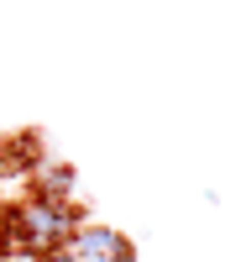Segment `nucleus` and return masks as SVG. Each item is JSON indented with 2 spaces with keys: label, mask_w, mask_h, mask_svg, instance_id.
Listing matches in <instances>:
<instances>
[{
  "label": "nucleus",
  "mask_w": 246,
  "mask_h": 262,
  "mask_svg": "<svg viewBox=\"0 0 246 262\" xmlns=\"http://www.w3.org/2000/svg\"><path fill=\"white\" fill-rule=\"evenodd\" d=\"M74 231H79V210H74V200L27 194L21 205L6 210V221H0V242L11 236L16 252H27V257H48V252H63V247H69Z\"/></svg>",
  "instance_id": "f257e3e1"
},
{
  "label": "nucleus",
  "mask_w": 246,
  "mask_h": 262,
  "mask_svg": "<svg viewBox=\"0 0 246 262\" xmlns=\"http://www.w3.org/2000/svg\"><path fill=\"white\" fill-rule=\"evenodd\" d=\"M69 252L79 262H137V247H131V236L116 231V226H100V221H79Z\"/></svg>",
  "instance_id": "f03ea898"
},
{
  "label": "nucleus",
  "mask_w": 246,
  "mask_h": 262,
  "mask_svg": "<svg viewBox=\"0 0 246 262\" xmlns=\"http://www.w3.org/2000/svg\"><path fill=\"white\" fill-rule=\"evenodd\" d=\"M74 168L69 163H37V189L32 194H48V200H74Z\"/></svg>",
  "instance_id": "7ed1b4c3"
},
{
  "label": "nucleus",
  "mask_w": 246,
  "mask_h": 262,
  "mask_svg": "<svg viewBox=\"0 0 246 262\" xmlns=\"http://www.w3.org/2000/svg\"><path fill=\"white\" fill-rule=\"evenodd\" d=\"M37 262H79V257H74L69 247H63V252H48V257H37Z\"/></svg>",
  "instance_id": "20e7f679"
},
{
  "label": "nucleus",
  "mask_w": 246,
  "mask_h": 262,
  "mask_svg": "<svg viewBox=\"0 0 246 262\" xmlns=\"http://www.w3.org/2000/svg\"><path fill=\"white\" fill-rule=\"evenodd\" d=\"M0 262H16V257H0Z\"/></svg>",
  "instance_id": "39448f33"
}]
</instances>
